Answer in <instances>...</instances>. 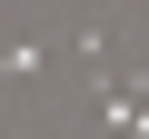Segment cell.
Wrapping results in <instances>:
<instances>
[{
    "mask_svg": "<svg viewBox=\"0 0 149 139\" xmlns=\"http://www.w3.org/2000/svg\"><path fill=\"white\" fill-rule=\"evenodd\" d=\"M40 60H50V40H0V80H30Z\"/></svg>",
    "mask_w": 149,
    "mask_h": 139,
    "instance_id": "1",
    "label": "cell"
}]
</instances>
